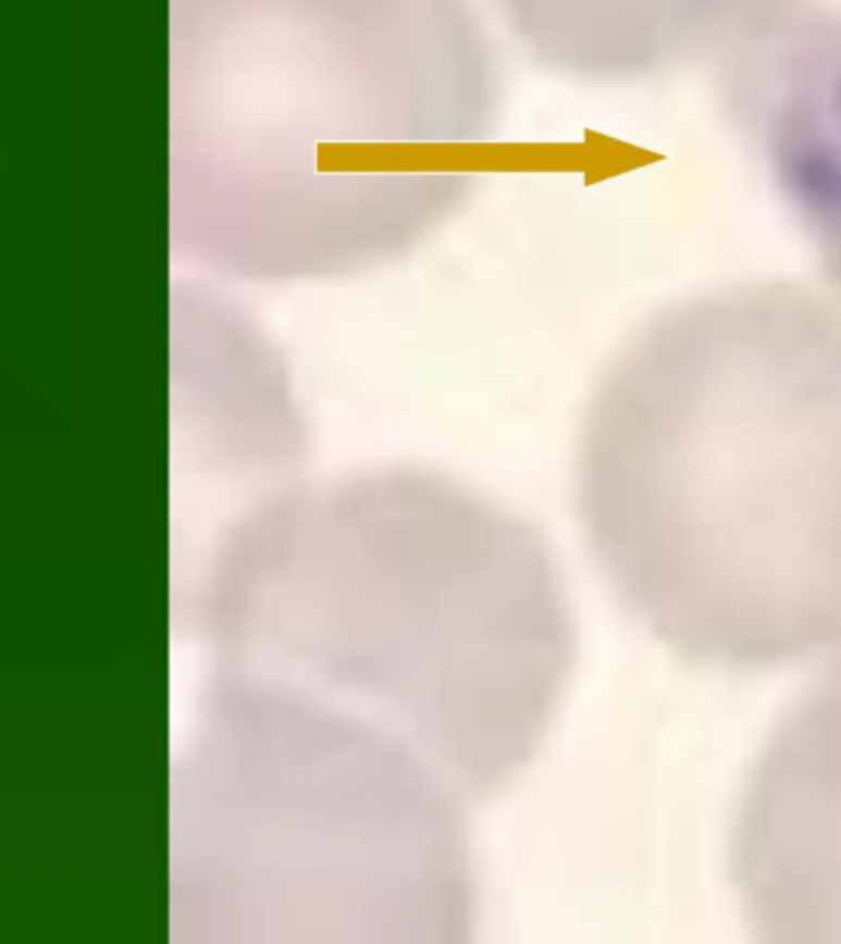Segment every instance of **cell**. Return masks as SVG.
Instances as JSON below:
<instances>
[{
	"mask_svg": "<svg viewBox=\"0 0 841 944\" xmlns=\"http://www.w3.org/2000/svg\"><path fill=\"white\" fill-rule=\"evenodd\" d=\"M583 477L638 606L689 655L841 645V313L788 281L679 300L613 357Z\"/></svg>",
	"mask_w": 841,
	"mask_h": 944,
	"instance_id": "1",
	"label": "cell"
},
{
	"mask_svg": "<svg viewBox=\"0 0 841 944\" xmlns=\"http://www.w3.org/2000/svg\"><path fill=\"white\" fill-rule=\"evenodd\" d=\"M195 239L253 283L419 249L495 163L499 67L472 0H185Z\"/></svg>",
	"mask_w": 841,
	"mask_h": 944,
	"instance_id": "2",
	"label": "cell"
},
{
	"mask_svg": "<svg viewBox=\"0 0 841 944\" xmlns=\"http://www.w3.org/2000/svg\"><path fill=\"white\" fill-rule=\"evenodd\" d=\"M714 54L726 116L841 290V5L758 0Z\"/></svg>",
	"mask_w": 841,
	"mask_h": 944,
	"instance_id": "3",
	"label": "cell"
},
{
	"mask_svg": "<svg viewBox=\"0 0 841 944\" xmlns=\"http://www.w3.org/2000/svg\"><path fill=\"white\" fill-rule=\"evenodd\" d=\"M733 878L758 940L841 944V667L765 743L735 819Z\"/></svg>",
	"mask_w": 841,
	"mask_h": 944,
	"instance_id": "4",
	"label": "cell"
},
{
	"mask_svg": "<svg viewBox=\"0 0 841 944\" xmlns=\"http://www.w3.org/2000/svg\"><path fill=\"white\" fill-rule=\"evenodd\" d=\"M542 67L573 79L655 77L716 52L758 0H490Z\"/></svg>",
	"mask_w": 841,
	"mask_h": 944,
	"instance_id": "5",
	"label": "cell"
}]
</instances>
